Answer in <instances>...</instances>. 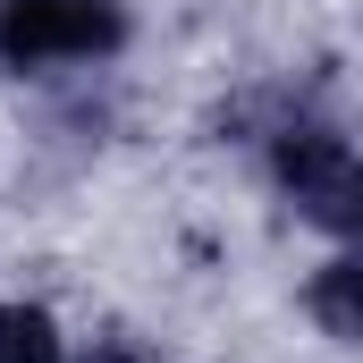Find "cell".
<instances>
[{"instance_id":"1","label":"cell","mask_w":363,"mask_h":363,"mask_svg":"<svg viewBox=\"0 0 363 363\" xmlns=\"http://www.w3.org/2000/svg\"><path fill=\"white\" fill-rule=\"evenodd\" d=\"M271 178L296 194L304 220H321L330 237H355L363 228V169L355 144L330 127V118H287L271 135Z\"/></svg>"},{"instance_id":"2","label":"cell","mask_w":363,"mask_h":363,"mask_svg":"<svg viewBox=\"0 0 363 363\" xmlns=\"http://www.w3.org/2000/svg\"><path fill=\"white\" fill-rule=\"evenodd\" d=\"M127 43L118 0H0V68H68V60H110Z\"/></svg>"},{"instance_id":"4","label":"cell","mask_w":363,"mask_h":363,"mask_svg":"<svg viewBox=\"0 0 363 363\" xmlns=\"http://www.w3.org/2000/svg\"><path fill=\"white\" fill-rule=\"evenodd\" d=\"M0 363H68L60 321L43 304H0Z\"/></svg>"},{"instance_id":"5","label":"cell","mask_w":363,"mask_h":363,"mask_svg":"<svg viewBox=\"0 0 363 363\" xmlns=\"http://www.w3.org/2000/svg\"><path fill=\"white\" fill-rule=\"evenodd\" d=\"M77 363H152V347H144V338H93Z\"/></svg>"},{"instance_id":"3","label":"cell","mask_w":363,"mask_h":363,"mask_svg":"<svg viewBox=\"0 0 363 363\" xmlns=\"http://www.w3.org/2000/svg\"><path fill=\"white\" fill-rule=\"evenodd\" d=\"M355 287H363V262L355 254H338V262H321V279H313V321L347 347V338H363V304H355Z\"/></svg>"}]
</instances>
